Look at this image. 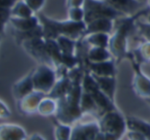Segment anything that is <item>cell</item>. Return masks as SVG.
I'll return each instance as SVG.
<instances>
[{
	"label": "cell",
	"instance_id": "obj_1",
	"mask_svg": "<svg viewBox=\"0 0 150 140\" xmlns=\"http://www.w3.org/2000/svg\"><path fill=\"white\" fill-rule=\"evenodd\" d=\"M40 23L43 29L45 39L56 40L60 35H64L71 39L79 41L83 38L86 29V24L83 21L76 22L73 20L57 21L51 19L42 13H38Z\"/></svg>",
	"mask_w": 150,
	"mask_h": 140
},
{
	"label": "cell",
	"instance_id": "obj_2",
	"mask_svg": "<svg viewBox=\"0 0 150 140\" xmlns=\"http://www.w3.org/2000/svg\"><path fill=\"white\" fill-rule=\"evenodd\" d=\"M100 132L98 139H120L127 129V122L117 108L109 111L98 118Z\"/></svg>",
	"mask_w": 150,
	"mask_h": 140
},
{
	"label": "cell",
	"instance_id": "obj_3",
	"mask_svg": "<svg viewBox=\"0 0 150 140\" xmlns=\"http://www.w3.org/2000/svg\"><path fill=\"white\" fill-rule=\"evenodd\" d=\"M83 9L84 12L83 22L86 25L96 19H109L116 20L125 16L113 8L105 0H84Z\"/></svg>",
	"mask_w": 150,
	"mask_h": 140
},
{
	"label": "cell",
	"instance_id": "obj_4",
	"mask_svg": "<svg viewBox=\"0 0 150 140\" xmlns=\"http://www.w3.org/2000/svg\"><path fill=\"white\" fill-rule=\"evenodd\" d=\"M81 98L66 95L65 97L57 100L56 117L60 123L71 125L80 119L83 113L80 107Z\"/></svg>",
	"mask_w": 150,
	"mask_h": 140
},
{
	"label": "cell",
	"instance_id": "obj_5",
	"mask_svg": "<svg viewBox=\"0 0 150 140\" xmlns=\"http://www.w3.org/2000/svg\"><path fill=\"white\" fill-rule=\"evenodd\" d=\"M57 71L48 65L42 63L32 72L34 90L47 95L57 82Z\"/></svg>",
	"mask_w": 150,
	"mask_h": 140
},
{
	"label": "cell",
	"instance_id": "obj_6",
	"mask_svg": "<svg viewBox=\"0 0 150 140\" xmlns=\"http://www.w3.org/2000/svg\"><path fill=\"white\" fill-rule=\"evenodd\" d=\"M26 52L41 63L51 66L49 58L47 56L45 40L44 38H35L27 40L21 44ZM52 67V66H51Z\"/></svg>",
	"mask_w": 150,
	"mask_h": 140
},
{
	"label": "cell",
	"instance_id": "obj_7",
	"mask_svg": "<svg viewBox=\"0 0 150 140\" xmlns=\"http://www.w3.org/2000/svg\"><path fill=\"white\" fill-rule=\"evenodd\" d=\"M100 132L98 121L77 124L72 129L70 139H98Z\"/></svg>",
	"mask_w": 150,
	"mask_h": 140
},
{
	"label": "cell",
	"instance_id": "obj_8",
	"mask_svg": "<svg viewBox=\"0 0 150 140\" xmlns=\"http://www.w3.org/2000/svg\"><path fill=\"white\" fill-rule=\"evenodd\" d=\"M109 5L125 16H133L142 10L145 3L138 0H105Z\"/></svg>",
	"mask_w": 150,
	"mask_h": 140
},
{
	"label": "cell",
	"instance_id": "obj_9",
	"mask_svg": "<svg viewBox=\"0 0 150 140\" xmlns=\"http://www.w3.org/2000/svg\"><path fill=\"white\" fill-rule=\"evenodd\" d=\"M46 94L40 91H34L29 95L18 100V107L21 112L26 114L34 113L38 111L41 100Z\"/></svg>",
	"mask_w": 150,
	"mask_h": 140
},
{
	"label": "cell",
	"instance_id": "obj_10",
	"mask_svg": "<svg viewBox=\"0 0 150 140\" xmlns=\"http://www.w3.org/2000/svg\"><path fill=\"white\" fill-rule=\"evenodd\" d=\"M86 70L100 77H116L117 73L115 61L113 59L98 63L88 62Z\"/></svg>",
	"mask_w": 150,
	"mask_h": 140
},
{
	"label": "cell",
	"instance_id": "obj_11",
	"mask_svg": "<svg viewBox=\"0 0 150 140\" xmlns=\"http://www.w3.org/2000/svg\"><path fill=\"white\" fill-rule=\"evenodd\" d=\"M114 20L109 19H99L92 21V22L86 24L83 38L90 34L98 33V32H105V33L110 34L111 30L114 29Z\"/></svg>",
	"mask_w": 150,
	"mask_h": 140
},
{
	"label": "cell",
	"instance_id": "obj_12",
	"mask_svg": "<svg viewBox=\"0 0 150 140\" xmlns=\"http://www.w3.org/2000/svg\"><path fill=\"white\" fill-rule=\"evenodd\" d=\"M91 73V72H90ZM98 83L99 88L112 102H115L116 77H100L91 73Z\"/></svg>",
	"mask_w": 150,
	"mask_h": 140
},
{
	"label": "cell",
	"instance_id": "obj_13",
	"mask_svg": "<svg viewBox=\"0 0 150 140\" xmlns=\"http://www.w3.org/2000/svg\"><path fill=\"white\" fill-rule=\"evenodd\" d=\"M73 83L67 76H62L57 80L51 91L46 95L54 100L62 98L65 97L73 87Z\"/></svg>",
	"mask_w": 150,
	"mask_h": 140
},
{
	"label": "cell",
	"instance_id": "obj_14",
	"mask_svg": "<svg viewBox=\"0 0 150 140\" xmlns=\"http://www.w3.org/2000/svg\"><path fill=\"white\" fill-rule=\"evenodd\" d=\"M26 134L23 128L13 124L0 125V139H24Z\"/></svg>",
	"mask_w": 150,
	"mask_h": 140
},
{
	"label": "cell",
	"instance_id": "obj_15",
	"mask_svg": "<svg viewBox=\"0 0 150 140\" xmlns=\"http://www.w3.org/2000/svg\"><path fill=\"white\" fill-rule=\"evenodd\" d=\"M9 22L12 24L15 31L19 32H23L33 29L40 24L38 16L34 15L29 18H18L11 16Z\"/></svg>",
	"mask_w": 150,
	"mask_h": 140
},
{
	"label": "cell",
	"instance_id": "obj_16",
	"mask_svg": "<svg viewBox=\"0 0 150 140\" xmlns=\"http://www.w3.org/2000/svg\"><path fill=\"white\" fill-rule=\"evenodd\" d=\"M33 83L32 80V72L24 78L16 83L13 88V94L18 100L23 98L34 91Z\"/></svg>",
	"mask_w": 150,
	"mask_h": 140
},
{
	"label": "cell",
	"instance_id": "obj_17",
	"mask_svg": "<svg viewBox=\"0 0 150 140\" xmlns=\"http://www.w3.org/2000/svg\"><path fill=\"white\" fill-rule=\"evenodd\" d=\"M126 122L127 131L139 133L146 139H150V124L147 122L135 116H127Z\"/></svg>",
	"mask_w": 150,
	"mask_h": 140
},
{
	"label": "cell",
	"instance_id": "obj_18",
	"mask_svg": "<svg viewBox=\"0 0 150 140\" xmlns=\"http://www.w3.org/2000/svg\"><path fill=\"white\" fill-rule=\"evenodd\" d=\"M108 48L92 47L87 51V59L91 63L106 61L112 59V54L107 50Z\"/></svg>",
	"mask_w": 150,
	"mask_h": 140
},
{
	"label": "cell",
	"instance_id": "obj_19",
	"mask_svg": "<svg viewBox=\"0 0 150 140\" xmlns=\"http://www.w3.org/2000/svg\"><path fill=\"white\" fill-rule=\"evenodd\" d=\"M82 39L87 44L92 47H103V48H108L110 36L108 33L105 32H98L92 33L87 36L82 38Z\"/></svg>",
	"mask_w": 150,
	"mask_h": 140
},
{
	"label": "cell",
	"instance_id": "obj_20",
	"mask_svg": "<svg viewBox=\"0 0 150 140\" xmlns=\"http://www.w3.org/2000/svg\"><path fill=\"white\" fill-rule=\"evenodd\" d=\"M33 13L23 0H18L11 8V16L13 17L29 18L33 16Z\"/></svg>",
	"mask_w": 150,
	"mask_h": 140
},
{
	"label": "cell",
	"instance_id": "obj_21",
	"mask_svg": "<svg viewBox=\"0 0 150 140\" xmlns=\"http://www.w3.org/2000/svg\"><path fill=\"white\" fill-rule=\"evenodd\" d=\"M57 107V100L47 97V98L42 99L40 101L38 106V111L41 115L49 116L56 113Z\"/></svg>",
	"mask_w": 150,
	"mask_h": 140
},
{
	"label": "cell",
	"instance_id": "obj_22",
	"mask_svg": "<svg viewBox=\"0 0 150 140\" xmlns=\"http://www.w3.org/2000/svg\"><path fill=\"white\" fill-rule=\"evenodd\" d=\"M62 52L75 54L76 50L77 41L76 40L66 37L64 35H60L56 39Z\"/></svg>",
	"mask_w": 150,
	"mask_h": 140
},
{
	"label": "cell",
	"instance_id": "obj_23",
	"mask_svg": "<svg viewBox=\"0 0 150 140\" xmlns=\"http://www.w3.org/2000/svg\"><path fill=\"white\" fill-rule=\"evenodd\" d=\"M71 132L72 130L70 125L60 123L56 128V138L57 139H70Z\"/></svg>",
	"mask_w": 150,
	"mask_h": 140
},
{
	"label": "cell",
	"instance_id": "obj_24",
	"mask_svg": "<svg viewBox=\"0 0 150 140\" xmlns=\"http://www.w3.org/2000/svg\"><path fill=\"white\" fill-rule=\"evenodd\" d=\"M68 17L69 19L76 21V22L83 21L84 12H83V7H72V8H68Z\"/></svg>",
	"mask_w": 150,
	"mask_h": 140
},
{
	"label": "cell",
	"instance_id": "obj_25",
	"mask_svg": "<svg viewBox=\"0 0 150 140\" xmlns=\"http://www.w3.org/2000/svg\"><path fill=\"white\" fill-rule=\"evenodd\" d=\"M136 29L139 31V34L146 38L148 42L150 43V23H144V22H140L139 19L136 20Z\"/></svg>",
	"mask_w": 150,
	"mask_h": 140
},
{
	"label": "cell",
	"instance_id": "obj_26",
	"mask_svg": "<svg viewBox=\"0 0 150 140\" xmlns=\"http://www.w3.org/2000/svg\"><path fill=\"white\" fill-rule=\"evenodd\" d=\"M29 7V8L34 12H38L45 4V0H23Z\"/></svg>",
	"mask_w": 150,
	"mask_h": 140
},
{
	"label": "cell",
	"instance_id": "obj_27",
	"mask_svg": "<svg viewBox=\"0 0 150 140\" xmlns=\"http://www.w3.org/2000/svg\"><path fill=\"white\" fill-rule=\"evenodd\" d=\"M11 17V9L0 7V22L5 24Z\"/></svg>",
	"mask_w": 150,
	"mask_h": 140
},
{
	"label": "cell",
	"instance_id": "obj_28",
	"mask_svg": "<svg viewBox=\"0 0 150 140\" xmlns=\"http://www.w3.org/2000/svg\"><path fill=\"white\" fill-rule=\"evenodd\" d=\"M84 0H67V6L68 8L72 7H83Z\"/></svg>",
	"mask_w": 150,
	"mask_h": 140
},
{
	"label": "cell",
	"instance_id": "obj_29",
	"mask_svg": "<svg viewBox=\"0 0 150 140\" xmlns=\"http://www.w3.org/2000/svg\"><path fill=\"white\" fill-rule=\"evenodd\" d=\"M18 0H0V7L11 9Z\"/></svg>",
	"mask_w": 150,
	"mask_h": 140
},
{
	"label": "cell",
	"instance_id": "obj_30",
	"mask_svg": "<svg viewBox=\"0 0 150 140\" xmlns=\"http://www.w3.org/2000/svg\"><path fill=\"white\" fill-rule=\"evenodd\" d=\"M4 24H2V23H1V22H0V35L2 33L3 30H4Z\"/></svg>",
	"mask_w": 150,
	"mask_h": 140
},
{
	"label": "cell",
	"instance_id": "obj_31",
	"mask_svg": "<svg viewBox=\"0 0 150 140\" xmlns=\"http://www.w3.org/2000/svg\"><path fill=\"white\" fill-rule=\"evenodd\" d=\"M138 1H141V2H142V3H145V4H146V1H147V0H138Z\"/></svg>",
	"mask_w": 150,
	"mask_h": 140
}]
</instances>
